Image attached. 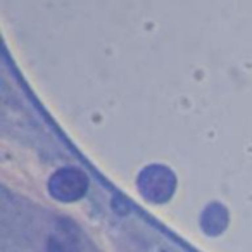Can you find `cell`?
Masks as SVG:
<instances>
[{"label":"cell","mask_w":252,"mask_h":252,"mask_svg":"<svg viewBox=\"0 0 252 252\" xmlns=\"http://www.w3.org/2000/svg\"><path fill=\"white\" fill-rule=\"evenodd\" d=\"M87 190V178L78 169L66 168L50 178V192L61 200H74Z\"/></svg>","instance_id":"6da1fadb"},{"label":"cell","mask_w":252,"mask_h":252,"mask_svg":"<svg viewBox=\"0 0 252 252\" xmlns=\"http://www.w3.org/2000/svg\"><path fill=\"white\" fill-rule=\"evenodd\" d=\"M175 187V180H173L171 173L164 168H149L142 173L140 176V190L149 200L154 202H162L168 199L173 192Z\"/></svg>","instance_id":"7a4b0ae2"}]
</instances>
